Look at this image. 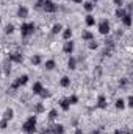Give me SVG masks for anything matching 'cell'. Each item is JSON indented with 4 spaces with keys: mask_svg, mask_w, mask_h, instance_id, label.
<instances>
[{
    "mask_svg": "<svg viewBox=\"0 0 133 134\" xmlns=\"http://www.w3.org/2000/svg\"><path fill=\"white\" fill-rule=\"evenodd\" d=\"M114 108H116L117 111L125 109V100H124V98H117V100L114 101Z\"/></svg>",
    "mask_w": 133,
    "mask_h": 134,
    "instance_id": "4316f807",
    "label": "cell"
},
{
    "mask_svg": "<svg viewBox=\"0 0 133 134\" xmlns=\"http://www.w3.org/2000/svg\"><path fill=\"white\" fill-rule=\"evenodd\" d=\"M42 83L41 81H34L33 83V86H32V92H33V95H39V92L42 91Z\"/></svg>",
    "mask_w": 133,
    "mask_h": 134,
    "instance_id": "ffe728a7",
    "label": "cell"
},
{
    "mask_svg": "<svg viewBox=\"0 0 133 134\" xmlns=\"http://www.w3.org/2000/svg\"><path fill=\"white\" fill-rule=\"evenodd\" d=\"M125 108H133V97L129 95V98L125 100Z\"/></svg>",
    "mask_w": 133,
    "mask_h": 134,
    "instance_id": "836d02e7",
    "label": "cell"
},
{
    "mask_svg": "<svg viewBox=\"0 0 133 134\" xmlns=\"http://www.w3.org/2000/svg\"><path fill=\"white\" fill-rule=\"evenodd\" d=\"M88 48H89V50H97V48H99V42H97L96 39L89 41V42H88Z\"/></svg>",
    "mask_w": 133,
    "mask_h": 134,
    "instance_id": "f546056e",
    "label": "cell"
},
{
    "mask_svg": "<svg viewBox=\"0 0 133 134\" xmlns=\"http://www.w3.org/2000/svg\"><path fill=\"white\" fill-rule=\"evenodd\" d=\"M125 14H127V9H125L124 6H121V8H116V11H114V16H116L117 19H122Z\"/></svg>",
    "mask_w": 133,
    "mask_h": 134,
    "instance_id": "484cf974",
    "label": "cell"
},
{
    "mask_svg": "<svg viewBox=\"0 0 133 134\" xmlns=\"http://www.w3.org/2000/svg\"><path fill=\"white\" fill-rule=\"evenodd\" d=\"M58 108H60L61 111H64V112H67V111L70 109V103L67 100V97H64V98H61V100L58 101Z\"/></svg>",
    "mask_w": 133,
    "mask_h": 134,
    "instance_id": "7c38bea8",
    "label": "cell"
},
{
    "mask_svg": "<svg viewBox=\"0 0 133 134\" xmlns=\"http://www.w3.org/2000/svg\"><path fill=\"white\" fill-rule=\"evenodd\" d=\"M72 34H74V31H72V28H70V27H64V28H63V31H61L63 41H70V39H72Z\"/></svg>",
    "mask_w": 133,
    "mask_h": 134,
    "instance_id": "9a60e30c",
    "label": "cell"
},
{
    "mask_svg": "<svg viewBox=\"0 0 133 134\" xmlns=\"http://www.w3.org/2000/svg\"><path fill=\"white\" fill-rule=\"evenodd\" d=\"M63 28H64V27H63V25H61L60 22L53 24V25H52V34H55V36H57V34H61Z\"/></svg>",
    "mask_w": 133,
    "mask_h": 134,
    "instance_id": "cb8c5ba5",
    "label": "cell"
},
{
    "mask_svg": "<svg viewBox=\"0 0 133 134\" xmlns=\"http://www.w3.org/2000/svg\"><path fill=\"white\" fill-rule=\"evenodd\" d=\"M81 39H83L85 42H89V41L94 39V33H93L91 30H83V31H81Z\"/></svg>",
    "mask_w": 133,
    "mask_h": 134,
    "instance_id": "e0dca14e",
    "label": "cell"
},
{
    "mask_svg": "<svg viewBox=\"0 0 133 134\" xmlns=\"http://www.w3.org/2000/svg\"><path fill=\"white\" fill-rule=\"evenodd\" d=\"M96 25H97V30H99V33L102 34V36H106V34L111 33V24H110L108 19H102V20H99Z\"/></svg>",
    "mask_w": 133,
    "mask_h": 134,
    "instance_id": "3957f363",
    "label": "cell"
},
{
    "mask_svg": "<svg viewBox=\"0 0 133 134\" xmlns=\"http://www.w3.org/2000/svg\"><path fill=\"white\" fill-rule=\"evenodd\" d=\"M3 31H5V34H13L16 31V27H14L13 24H6L5 28H3Z\"/></svg>",
    "mask_w": 133,
    "mask_h": 134,
    "instance_id": "83f0119b",
    "label": "cell"
},
{
    "mask_svg": "<svg viewBox=\"0 0 133 134\" xmlns=\"http://www.w3.org/2000/svg\"><path fill=\"white\" fill-rule=\"evenodd\" d=\"M34 30H36V25H34L33 22L24 20V22L21 24V36H22V37H30V36H33Z\"/></svg>",
    "mask_w": 133,
    "mask_h": 134,
    "instance_id": "7a4b0ae2",
    "label": "cell"
},
{
    "mask_svg": "<svg viewBox=\"0 0 133 134\" xmlns=\"http://www.w3.org/2000/svg\"><path fill=\"white\" fill-rule=\"evenodd\" d=\"M74 134H83V130L81 128H75V133Z\"/></svg>",
    "mask_w": 133,
    "mask_h": 134,
    "instance_id": "f35d334b",
    "label": "cell"
},
{
    "mask_svg": "<svg viewBox=\"0 0 133 134\" xmlns=\"http://www.w3.org/2000/svg\"><path fill=\"white\" fill-rule=\"evenodd\" d=\"M3 72H5L6 75L11 73V63H9V61H5V64H3Z\"/></svg>",
    "mask_w": 133,
    "mask_h": 134,
    "instance_id": "1f68e13d",
    "label": "cell"
},
{
    "mask_svg": "<svg viewBox=\"0 0 133 134\" xmlns=\"http://www.w3.org/2000/svg\"><path fill=\"white\" fill-rule=\"evenodd\" d=\"M85 24H86V27H88V28H93V27H96V24H97V19L94 17V14H93V13L85 16Z\"/></svg>",
    "mask_w": 133,
    "mask_h": 134,
    "instance_id": "30bf717a",
    "label": "cell"
},
{
    "mask_svg": "<svg viewBox=\"0 0 133 134\" xmlns=\"http://www.w3.org/2000/svg\"><path fill=\"white\" fill-rule=\"evenodd\" d=\"M28 80H30V76H28L27 73H22V75H19V76L14 80V83L11 84V89H13V91H17L19 87L25 86V84L28 83Z\"/></svg>",
    "mask_w": 133,
    "mask_h": 134,
    "instance_id": "277c9868",
    "label": "cell"
},
{
    "mask_svg": "<svg viewBox=\"0 0 133 134\" xmlns=\"http://www.w3.org/2000/svg\"><path fill=\"white\" fill-rule=\"evenodd\" d=\"M3 119L8 120V122H11V120L14 119V109H13V108H6L5 112H3Z\"/></svg>",
    "mask_w": 133,
    "mask_h": 134,
    "instance_id": "d6986e66",
    "label": "cell"
},
{
    "mask_svg": "<svg viewBox=\"0 0 133 134\" xmlns=\"http://www.w3.org/2000/svg\"><path fill=\"white\" fill-rule=\"evenodd\" d=\"M50 95H52V92H50V91H49L47 87H42V91L39 92V97H41L42 100H45V98H49Z\"/></svg>",
    "mask_w": 133,
    "mask_h": 134,
    "instance_id": "f1b7e54d",
    "label": "cell"
},
{
    "mask_svg": "<svg viewBox=\"0 0 133 134\" xmlns=\"http://www.w3.org/2000/svg\"><path fill=\"white\" fill-rule=\"evenodd\" d=\"M0 25H2V16H0Z\"/></svg>",
    "mask_w": 133,
    "mask_h": 134,
    "instance_id": "60d3db41",
    "label": "cell"
},
{
    "mask_svg": "<svg viewBox=\"0 0 133 134\" xmlns=\"http://www.w3.org/2000/svg\"><path fill=\"white\" fill-rule=\"evenodd\" d=\"M74 50H75V42H74L72 39H70V41H64V42H63V52H64L66 55H69V56H70V55L74 53Z\"/></svg>",
    "mask_w": 133,
    "mask_h": 134,
    "instance_id": "52a82bcc",
    "label": "cell"
},
{
    "mask_svg": "<svg viewBox=\"0 0 133 134\" xmlns=\"http://www.w3.org/2000/svg\"><path fill=\"white\" fill-rule=\"evenodd\" d=\"M50 131H52V134H64V125L55 123V125L50 128Z\"/></svg>",
    "mask_w": 133,
    "mask_h": 134,
    "instance_id": "ac0fdd59",
    "label": "cell"
},
{
    "mask_svg": "<svg viewBox=\"0 0 133 134\" xmlns=\"http://www.w3.org/2000/svg\"><path fill=\"white\" fill-rule=\"evenodd\" d=\"M8 61H9L11 64H21V63L24 61V55H22L21 52H11V53L8 55Z\"/></svg>",
    "mask_w": 133,
    "mask_h": 134,
    "instance_id": "5b68a950",
    "label": "cell"
},
{
    "mask_svg": "<svg viewBox=\"0 0 133 134\" xmlns=\"http://www.w3.org/2000/svg\"><path fill=\"white\" fill-rule=\"evenodd\" d=\"M58 83H60V86H61L63 89H67V87L70 86V78H69L67 75H64V76H61V80H60Z\"/></svg>",
    "mask_w": 133,
    "mask_h": 134,
    "instance_id": "7402d4cb",
    "label": "cell"
},
{
    "mask_svg": "<svg viewBox=\"0 0 133 134\" xmlns=\"http://www.w3.org/2000/svg\"><path fill=\"white\" fill-rule=\"evenodd\" d=\"M67 69L69 70H75L77 69V58L75 56H69V59H67Z\"/></svg>",
    "mask_w": 133,
    "mask_h": 134,
    "instance_id": "44dd1931",
    "label": "cell"
},
{
    "mask_svg": "<svg viewBox=\"0 0 133 134\" xmlns=\"http://www.w3.org/2000/svg\"><path fill=\"white\" fill-rule=\"evenodd\" d=\"M127 84H129V80H127V78H122V80L119 81V86H121V87H125Z\"/></svg>",
    "mask_w": 133,
    "mask_h": 134,
    "instance_id": "8d00e7d4",
    "label": "cell"
},
{
    "mask_svg": "<svg viewBox=\"0 0 133 134\" xmlns=\"http://www.w3.org/2000/svg\"><path fill=\"white\" fill-rule=\"evenodd\" d=\"M113 3L116 5V8H121V6H125V2H124V0H113Z\"/></svg>",
    "mask_w": 133,
    "mask_h": 134,
    "instance_id": "e575fe53",
    "label": "cell"
},
{
    "mask_svg": "<svg viewBox=\"0 0 133 134\" xmlns=\"http://www.w3.org/2000/svg\"><path fill=\"white\" fill-rule=\"evenodd\" d=\"M8 123H9V122L2 117V119H0V130H6V128H8Z\"/></svg>",
    "mask_w": 133,
    "mask_h": 134,
    "instance_id": "d6a6232c",
    "label": "cell"
},
{
    "mask_svg": "<svg viewBox=\"0 0 133 134\" xmlns=\"http://www.w3.org/2000/svg\"><path fill=\"white\" fill-rule=\"evenodd\" d=\"M42 66H44V69H45V70H49V72H50V70H53V69L57 67V61L50 58V59H45V61H42Z\"/></svg>",
    "mask_w": 133,
    "mask_h": 134,
    "instance_id": "5bb4252c",
    "label": "cell"
},
{
    "mask_svg": "<svg viewBox=\"0 0 133 134\" xmlns=\"http://www.w3.org/2000/svg\"><path fill=\"white\" fill-rule=\"evenodd\" d=\"M96 108L99 109H106L108 108V98L105 95H99L97 100H96Z\"/></svg>",
    "mask_w": 133,
    "mask_h": 134,
    "instance_id": "9c48e42d",
    "label": "cell"
},
{
    "mask_svg": "<svg viewBox=\"0 0 133 134\" xmlns=\"http://www.w3.org/2000/svg\"><path fill=\"white\" fill-rule=\"evenodd\" d=\"M42 61H44V59H42V56H41V55H39V53H36V55H33V56H32V64H33V66H41V64H42Z\"/></svg>",
    "mask_w": 133,
    "mask_h": 134,
    "instance_id": "d4e9b609",
    "label": "cell"
},
{
    "mask_svg": "<svg viewBox=\"0 0 133 134\" xmlns=\"http://www.w3.org/2000/svg\"><path fill=\"white\" fill-rule=\"evenodd\" d=\"M42 9H44L45 13H55V11L58 9V6H57L52 0H44V3H42Z\"/></svg>",
    "mask_w": 133,
    "mask_h": 134,
    "instance_id": "ba28073f",
    "label": "cell"
},
{
    "mask_svg": "<svg viewBox=\"0 0 133 134\" xmlns=\"http://www.w3.org/2000/svg\"><path fill=\"white\" fill-rule=\"evenodd\" d=\"M16 14H17V17H19V19L27 20V19H28V14H30V9H28L25 5H19V8H17V11H16Z\"/></svg>",
    "mask_w": 133,
    "mask_h": 134,
    "instance_id": "8992f818",
    "label": "cell"
},
{
    "mask_svg": "<svg viewBox=\"0 0 133 134\" xmlns=\"http://www.w3.org/2000/svg\"><path fill=\"white\" fill-rule=\"evenodd\" d=\"M45 112V104L42 101H38L33 104V114L34 115H39V114H44Z\"/></svg>",
    "mask_w": 133,
    "mask_h": 134,
    "instance_id": "8fae6325",
    "label": "cell"
},
{
    "mask_svg": "<svg viewBox=\"0 0 133 134\" xmlns=\"http://www.w3.org/2000/svg\"><path fill=\"white\" fill-rule=\"evenodd\" d=\"M67 100H69V103H70V106H74V104L78 103V95H77V94H72V95L67 97Z\"/></svg>",
    "mask_w": 133,
    "mask_h": 134,
    "instance_id": "4dcf8cb0",
    "label": "cell"
},
{
    "mask_svg": "<svg viewBox=\"0 0 133 134\" xmlns=\"http://www.w3.org/2000/svg\"><path fill=\"white\" fill-rule=\"evenodd\" d=\"M114 134H130L129 130H121V128H117V130H114Z\"/></svg>",
    "mask_w": 133,
    "mask_h": 134,
    "instance_id": "d590c367",
    "label": "cell"
},
{
    "mask_svg": "<svg viewBox=\"0 0 133 134\" xmlns=\"http://www.w3.org/2000/svg\"><path fill=\"white\" fill-rule=\"evenodd\" d=\"M41 134H52V131H50V128H47V130H44Z\"/></svg>",
    "mask_w": 133,
    "mask_h": 134,
    "instance_id": "ab89813d",
    "label": "cell"
},
{
    "mask_svg": "<svg viewBox=\"0 0 133 134\" xmlns=\"http://www.w3.org/2000/svg\"><path fill=\"white\" fill-rule=\"evenodd\" d=\"M121 22H122V25L124 27H127V28H130L133 24V17H132V13H127L122 19H121Z\"/></svg>",
    "mask_w": 133,
    "mask_h": 134,
    "instance_id": "4fadbf2b",
    "label": "cell"
},
{
    "mask_svg": "<svg viewBox=\"0 0 133 134\" xmlns=\"http://www.w3.org/2000/svg\"><path fill=\"white\" fill-rule=\"evenodd\" d=\"M81 6H83V9H85L88 14H91V13L94 11V8H96V3H94V2H83Z\"/></svg>",
    "mask_w": 133,
    "mask_h": 134,
    "instance_id": "2e32d148",
    "label": "cell"
},
{
    "mask_svg": "<svg viewBox=\"0 0 133 134\" xmlns=\"http://www.w3.org/2000/svg\"><path fill=\"white\" fill-rule=\"evenodd\" d=\"M47 119H49V122H55L58 119V109H50L47 112Z\"/></svg>",
    "mask_w": 133,
    "mask_h": 134,
    "instance_id": "603a6c76",
    "label": "cell"
},
{
    "mask_svg": "<svg viewBox=\"0 0 133 134\" xmlns=\"http://www.w3.org/2000/svg\"><path fill=\"white\" fill-rule=\"evenodd\" d=\"M70 2H72V3H75V5H81L85 0H70Z\"/></svg>",
    "mask_w": 133,
    "mask_h": 134,
    "instance_id": "74e56055",
    "label": "cell"
},
{
    "mask_svg": "<svg viewBox=\"0 0 133 134\" xmlns=\"http://www.w3.org/2000/svg\"><path fill=\"white\" fill-rule=\"evenodd\" d=\"M36 130H38V119H36V115L34 114L28 115L25 119V122L22 123V131L25 134H34Z\"/></svg>",
    "mask_w": 133,
    "mask_h": 134,
    "instance_id": "6da1fadb",
    "label": "cell"
}]
</instances>
